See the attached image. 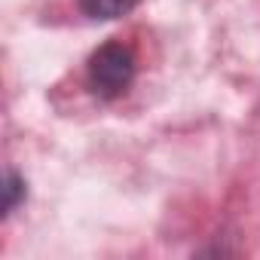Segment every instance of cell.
<instances>
[{"label":"cell","instance_id":"1","mask_svg":"<svg viewBox=\"0 0 260 260\" xmlns=\"http://www.w3.org/2000/svg\"><path fill=\"white\" fill-rule=\"evenodd\" d=\"M135 71H138L135 52L125 43H119V40H110V43L98 46L89 55L86 86L101 101H113V98L128 92V86H132V80H135Z\"/></svg>","mask_w":260,"mask_h":260},{"label":"cell","instance_id":"2","mask_svg":"<svg viewBox=\"0 0 260 260\" xmlns=\"http://www.w3.org/2000/svg\"><path fill=\"white\" fill-rule=\"evenodd\" d=\"M80 4V10L89 16V19H95V22H110V19H122V16H128L141 0H77Z\"/></svg>","mask_w":260,"mask_h":260},{"label":"cell","instance_id":"3","mask_svg":"<svg viewBox=\"0 0 260 260\" xmlns=\"http://www.w3.org/2000/svg\"><path fill=\"white\" fill-rule=\"evenodd\" d=\"M0 193H4V217H10V214L28 199V184H25V178H22L16 169H7Z\"/></svg>","mask_w":260,"mask_h":260}]
</instances>
